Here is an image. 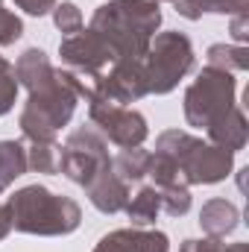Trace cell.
Wrapping results in <instances>:
<instances>
[{
  "label": "cell",
  "instance_id": "cell-10",
  "mask_svg": "<svg viewBox=\"0 0 249 252\" xmlns=\"http://www.w3.org/2000/svg\"><path fill=\"white\" fill-rule=\"evenodd\" d=\"M94 252H167V238L161 232L124 229V232L106 235Z\"/></svg>",
  "mask_w": 249,
  "mask_h": 252
},
{
  "label": "cell",
  "instance_id": "cell-23",
  "mask_svg": "<svg viewBox=\"0 0 249 252\" xmlns=\"http://www.w3.org/2000/svg\"><path fill=\"white\" fill-rule=\"evenodd\" d=\"M9 229H12V223H9V211H6V205H0V238H6Z\"/></svg>",
  "mask_w": 249,
  "mask_h": 252
},
{
  "label": "cell",
  "instance_id": "cell-11",
  "mask_svg": "<svg viewBox=\"0 0 249 252\" xmlns=\"http://www.w3.org/2000/svg\"><path fill=\"white\" fill-rule=\"evenodd\" d=\"M126 196H129L126 182L115 173V167L106 170L103 176H97V179L88 185V199L94 202V208H100V211H106V214H115V211L126 208V202H129Z\"/></svg>",
  "mask_w": 249,
  "mask_h": 252
},
{
  "label": "cell",
  "instance_id": "cell-1",
  "mask_svg": "<svg viewBox=\"0 0 249 252\" xmlns=\"http://www.w3.org/2000/svg\"><path fill=\"white\" fill-rule=\"evenodd\" d=\"M15 76L30 88V103L21 115V129L30 141H53L56 129L70 121L76 109V88L70 85V76L62 70H53L41 50H27Z\"/></svg>",
  "mask_w": 249,
  "mask_h": 252
},
{
  "label": "cell",
  "instance_id": "cell-5",
  "mask_svg": "<svg viewBox=\"0 0 249 252\" xmlns=\"http://www.w3.org/2000/svg\"><path fill=\"white\" fill-rule=\"evenodd\" d=\"M193 64L190 41L179 32H164L150 41V50L144 56V73H147V91L167 94Z\"/></svg>",
  "mask_w": 249,
  "mask_h": 252
},
{
  "label": "cell",
  "instance_id": "cell-21",
  "mask_svg": "<svg viewBox=\"0 0 249 252\" xmlns=\"http://www.w3.org/2000/svg\"><path fill=\"white\" fill-rule=\"evenodd\" d=\"M21 32H24L21 21H18L12 12L0 9V47H6V44H15V41L21 38Z\"/></svg>",
  "mask_w": 249,
  "mask_h": 252
},
{
  "label": "cell",
  "instance_id": "cell-16",
  "mask_svg": "<svg viewBox=\"0 0 249 252\" xmlns=\"http://www.w3.org/2000/svg\"><path fill=\"white\" fill-rule=\"evenodd\" d=\"M59 164V150L53 141H32V150L27 156V167L38 170V173H56Z\"/></svg>",
  "mask_w": 249,
  "mask_h": 252
},
{
  "label": "cell",
  "instance_id": "cell-18",
  "mask_svg": "<svg viewBox=\"0 0 249 252\" xmlns=\"http://www.w3.org/2000/svg\"><path fill=\"white\" fill-rule=\"evenodd\" d=\"M161 190V208L173 217L185 214L190 208V193H187L185 185H170V188H158Z\"/></svg>",
  "mask_w": 249,
  "mask_h": 252
},
{
  "label": "cell",
  "instance_id": "cell-6",
  "mask_svg": "<svg viewBox=\"0 0 249 252\" xmlns=\"http://www.w3.org/2000/svg\"><path fill=\"white\" fill-rule=\"evenodd\" d=\"M232 91H235V79L220 70L211 67L199 73V79L187 88L185 94V115L193 126H214L223 121L235 106H232Z\"/></svg>",
  "mask_w": 249,
  "mask_h": 252
},
{
  "label": "cell",
  "instance_id": "cell-20",
  "mask_svg": "<svg viewBox=\"0 0 249 252\" xmlns=\"http://www.w3.org/2000/svg\"><path fill=\"white\" fill-rule=\"evenodd\" d=\"M56 27H59L62 32H67V35H73V32L82 30V15H79V9H76L73 3L56 6Z\"/></svg>",
  "mask_w": 249,
  "mask_h": 252
},
{
  "label": "cell",
  "instance_id": "cell-22",
  "mask_svg": "<svg viewBox=\"0 0 249 252\" xmlns=\"http://www.w3.org/2000/svg\"><path fill=\"white\" fill-rule=\"evenodd\" d=\"M15 3H18L24 12H30V15H47L56 0H15Z\"/></svg>",
  "mask_w": 249,
  "mask_h": 252
},
{
  "label": "cell",
  "instance_id": "cell-8",
  "mask_svg": "<svg viewBox=\"0 0 249 252\" xmlns=\"http://www.w3.org/2000/svg\"><path fill=\"white\" fill-rule=\"evenodd\" d=\"M91 121L124 150L141 147V141L147 138V121L138 112L121 109V106L106 103V100H91Z\"/></svg>",
  "mask_w": 249,
  "mask_h": 252
},
{
  "label": "cell",
  "instance_id": "cell-7",
  "mask_svg": "<svg viewBox=\"0 0 249 252\" xmlns=\"http://www.w3.org/2000/svg\"><path fill=\"white\" fill-rule=\"evenodd\" d=\"M56 170H62L70 182L88 188L97 176L112 170V158L106 153V141L94 129H88V126L76 129L67 138V144L62 147V153H59Z\"/></svg>",
  "mask_w": 249,
  "mask_h": 252
},
{
  "label": "cell",
  "instance_id": "cell-19",
  "mask_svg": "<svg viewBox=\"0 0 249 252\" xmlns=\"http://www.w3.org/2000/svg\"><path fill=\"white\" fill-rule=\"evenodd\" d=\"M208 62H211V67H220V70H226V64L244 70V67H247V50H241V47L235 50V47H223V44H217V47L208 50Z\"/></svg>",
  "mask_w": 249,
  "mask_h": 252
},
{
  "label": "cell",
  "instance_id": "cell-14",
  "mask_svg": "<svg viewBox=\"0 0 249 252\" xmlns=\"http://www.w3.org/2000/svg\"><path fill=\"white\" fill-rule=\"evenodd\" d=\"M158 211H161V190L158 188H141L132 202H126V214L135 226L153 223Z\"/></svg>",
  "mask_w": 249,
  "mask_h": 252
},
{
  "label": "cell",
  "instance_id": "cell-12",
  "mask_svg": "<svg viewBox=\"0 0 249 252\" xmlns=\"http://www.w3.org/2000/svg\"><path fill=\"white\" fill-rule=\"evenodd\" d=\"M199 223L208 235L220 238V235H226L238 226V208L226 199H211V202H205V208L199 214Z\"/></svg>",
  "mask_w": 249,
  "mask_h": 252
},
{
  "label": "cell",
  "instance_id": "cell-24",
  "mask_svg": "<svg viewBox=\"0 0 249 252\" xmlns=\"http://www.w3.org/2000/svg\"><path fill=\"white\" fill-rule=\"evenodd\" d=\"M153 3H156V0H153Z\"/></svg>",
  "mask_w": 249,
  "mask_h": 252
},
{
  "label": "cell",
  "instance_id": "cell-2",
  "mask_svg": "<svg viewBox=\"0 0 249 252\" xmlns=\"http://www.w3.org/2000/svg\"><path fill=\"white\" fill-rule=\"evenodd\" d=\"M158 24L161 12L153 0H112L94 12L91 30L103 35L118 62V59H144Z\"/></svg>",
  "mask_w": 249,
  "mask_h": 252
},
{
  "label": "cell",
  "instance_id": "cell-3",
  "mask_svg": "<svg viewBox=\"0 0 249 252\" xmlns=\"http://www.w3.org/2000/svg\"><path fill=\"white\" fill-rule=\"evenodd\" d=\"M9 223L30 235H67L79 226V205L70 196H56L41 185L18 190L9 202Z\"/></svg>",
  "mask_w": 249,
  "mask_h": 252
},
{
  "label": "cell",
  "instance_id": "cell-4",
  "mask_svg": "<svg viewBox=\"0 0 249 252\" xmlns=\"http://www.w3.org/2000/svg\"><path fill=\"white\" fill-rule=\"evenodd\" d=\"M156 153L167 156L176 164L179 179H185V182H220L226 176V170L232 167L229 150L205 147L202 141L190 138L185 132H164L158 138Z\"/></svg>",
  "mask_w": 249,
  "mask_h": 252
},
{
  "label": "cell",
  "instance_id": "cell-9",
  "mask_svg": "<svg viewBox=\"0 0 249 252\" xmlns=\"http://www.w3.org/2000/svg\"><path fill=\"white\" fill-rule=\"evenodd\" d=\"M59 53H62V59L70 64V67L82 70L88 79L100 76V70L115 59L112 47H109V44L103 41V35H97L94 30H79V32L67 35L62 41V47H59Z\"/></svg>",
  "mask_w": 249,
  "mask_h": 252
},
{
  "label": "cell",
  "instance_id": "cell-15",
  "mask_svg": "<svg viewBox=\"0 0 249 252\" xmlns=\"http://www.w3.org/2000/svg\"><path fill=\"white\" fill-rule=\"evenodd\" d=\"M147 164H150V153H144V150H138V147L124 150V153H121V156L112 161L115 173L124 179L126 185H129V182H138V179H144V176H147Z\"/></svg>",
  "mask_w": 249,
  "mask_h": 252
},
{
  "label": "cell",
  "instance_id": "cell-17",
  "mask_svg": "<svg viewBox=\"0 0 249 252\" xmlns=\"http://www.w3.org/2000/svg\"><path fill=\"white\" fill-rule=\"evenodd\" d=\"M15 94H18V76H15V67L0 56V115H6L15 103Z\"/></svg>",
  "mask_w": 249,
  "mask_h": 252
},
{
  "label": "cell",
  "instance_id": "cell-13",
  "mask_svg": "<svg viewBox=\"0 0 249 252\" xmlns=\"http://www.w3.org/2000/svg\"><path fill=\"white\" fill-rule=\"evenodd\" d=\"M27 173V150L18 141H0V190Z\"/></svg>",
  "mask_w": 249,
  "mask_h": 252
}]
</instances>
